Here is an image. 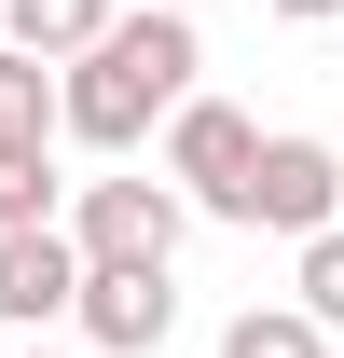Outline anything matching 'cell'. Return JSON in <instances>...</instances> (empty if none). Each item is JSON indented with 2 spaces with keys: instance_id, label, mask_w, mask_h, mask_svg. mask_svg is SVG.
I'll list each match as a JSON object with an SVG mask.
<instances>
[{
  "instance_id": "cell-1",
  "label": "cell",
  "mask_w": 344,
  "mask_h": 358,
  "mask_svg": "<svg viewBox=\"0 0 344 358\" xmlns=\"http://www.w3.org/2000/svg\"><path fill=\"white\" fill-rule=\"evenodd\" d=\"M193 14H166V0H110V28H96L83 55H55V138H83V152H138V138L166 124L179 96H193Z\"/></svg>"
},
{
  "instance_id": "cell-2",
  "label": "cell",
  "mask_w": 344,
  "mask_h": 358,
  "mask_svg": "<svg viewBox=\"0 0 344 358\" xmlns=\"http://www.w3.org/2000/svg\"><path fill=\"white\" fill-rule=\"evenodd\" d=\"M55 234H69L83 262H179L193 207H179V179H83V207H69Z\"/></svg>"
},
{
  "instance_id": "cell-3",
  "label": "cell",
  "mask_w": 344,
  "mask_h": 358,
  "mask_svg": "<svg viewBox=\"0 0 344 358\" xmlns=\"http://www.w3.org/2000/svg\"><path fill=\"white\" fill-rule=\"evenodd\" d=\"M248 152H261V124L234 110V96H179L166 110V179H179V207H207V221H234V193H248Z\"/></svg>"
},
{
  "instance_id": "cell-4",
  "label": "cell",
  "mask_w": 344,
  "mask_h": 358,
  "mask_svg": "<svg viewBox=\"0 0 344 358\" xmlns=\"http://www.w3.org/2000/svg\"><path fill=\"white\" fill-rule=\"evenodd\" d=\"M234 221H248V234H317V221H344V152H331V138H261Z\"/></svg>"
},
{
  "instance_id": "cell-5",
  "label": "cell",
  "mask_w": 344,
  "mask_h": 358,
  "mask_svg": "<svg viewBox=\"0 0 344 358\" xmlns=\"http://www.w3.org/2000/svg\"><path fill=\"white\" fill-rule=\"evenodd\" d=\"M69 331H83L96 358H152V345L179 331V275H166V262H83Z\"/></svg>"
},
{
  "instance_id": "cell-6",
  "label": "cell",
  "mask_w": 344,
  "mask_h": 358,
  "mask_svg": "<svg viewBox=\"0 0 344 358\" xmlns=\"http://www.w3.org/2000/svg\"><path fill=\"white\" fill-rule=\"evenodd\" d=\"M69 289H83V248H69L55 221H14V234H0V317H14V331H55Z\"/></svg>"
},
{
  "instance_id": "cell-7",
  "label": "cell",
  "mask_w": 344,
  "mask_h": 358,
  "mask_svg": "<svg viewBox=\"0 0 344 358\" xmlns=\"http://www.w3.org/2000/svg\"><path fill=\"white\" fill-rule=\"evenodd\" d=\"M96 28H110V0H0V42L42 55V69H55V55H83Z\"/></svg>"
},
{
  "instance_id": "cell-8",
  "label": "cell",
  "mask_w": 344,
  "mask_h": 358,
  "mask_svg": "<svg viewBox=\"0 0 344 358\" xmlns=\"http://www.w3.org/2000/svg\"><path fill=\"white\" fill-rule=\"evenodd\" d=\"M0 152H55V69L0 42Z\"/></svg>"
},
{
  "instance_id": "cell-9",
  "label": "cell",
  "mask_w": 344,
  "mask_h": 358,
  "mask_svg": "<svg viewBox=\"0 0 344 358\" xmlns=\"http://www.w3.org/2000/svg\"><path fill=\"white\" fill-rule=\"evenodd\" d=\"M220 358H331V331H317L303 303H248L234 331H220Z\"/></svg>"
},
{
  "instance_id": "cell-10",
  "label": "cell",
  "mask_w": 344,
  "mask_h": 358,
  "mask_svg": "<svg viewBox=\"0 0 344 358\" xmlns=\"http://www.w3.org/2000/svg\"><path fill=\"white\" fill-rule=\"evenodd\" d=\"M303 248V275H289V303L317 317V331H344V221H317V234H289Z\"/></svg>"
},
{
  "instance_id": "cell-11",
  "label": "cell",
  "mask_w": 344,
  "mask_h": 358,
  "mask_svg": "<svg viewBox=\"0 0 344 358\" xmlns=\"http://www.w3.org/2000/svg\"><path fill=\"white\" fill-rule=\"evenodd\" d=\"M55 193H69L55 152H0V234H14V221H55Z\"/></svg>"
},
{
  "instance_id": "cell-12",
  "label": "cell",
  "mask_w": 344,
  "mask_h": 358,
  "mask_svg": "<svg viewBox=\"0 0 344 358\" xmlns=\"http://www.w3.org/2000/svg\"><path fill=\"white\" fill-rule=\"evenodd\" d=\"M261 14H289V28H331V14H344V0H261Z\"/></svg>"
},
{
  "instance_id": "cell-13",
  "label": "cell",
  "mask_w": 344,
  "mask_h": 358,
  "mask_svg": "<svg viewBox=\"0 0 344 358\" xmlns=\"http://www.w3.org/2000/svg\"><path fill=\"white\" fill-rule=\"evenodd\" d=\"M166 14H207V0H166Z\"/></svg>"
},
{
  "instance_id": "cell-14",
  "label": "cell",
  "mask_w": 344,
  "mask_h": 358,
  "mask_svg": "<svg viewBox=\"0 0 344 358\" xmlns=\"http://www.w3.org/2000/svg\"><path fill=\"white\" fill-rule=\"evenodd\" d=\"M28 358H55V345H28Z\"/></svg>"
},
{
  "instance_id": "cell-15",
  "label": "cell",
  "mask_w": 344,
  "mask_h": 358,
  "mask_svg": "<svg viewBox=\"0 0 344 358\" xmlns=\"http://www.w3.org/2000/svg\"><path fill=\"white\" fill-rule=\"evenodd\" d=\"M331 152H344V124H331Z\"/></svg>"
}]
</instances>
